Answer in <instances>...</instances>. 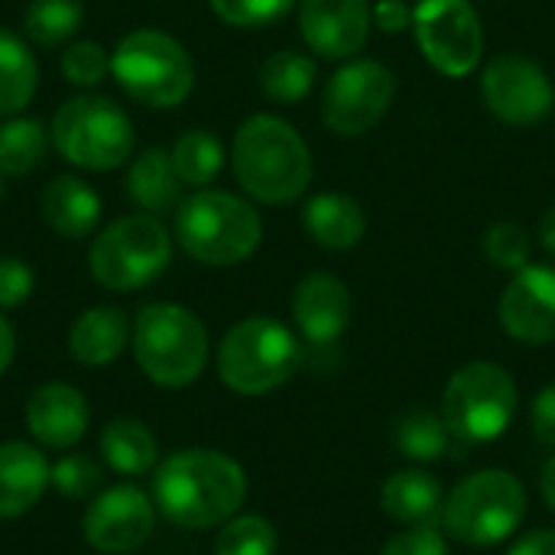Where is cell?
<instances>
[{"label": "cell", "mask_w": 555, "mask_h": 555, "mask_svg": "<svg viewBox=\"0 0 555 555\" xmlns=\"http://www.w3.org/2000/svg\"><path fill=\"white\" fill-rule=\"evenodd\" d=\"M237 185L263 205H289L312 182V153L302 133L273 114L247 117L231 146Z\"/></svg>", "instance_id": "2"}, {"label": "cell", "mask_w": 555, "mask_h": 555, "mask_svg": "<svg viewBox=\"0 0 555 555\" xmlns=\"http://www.w3.org/2000/svg\"><path fill=\"white\" fill-rule=\"evenodd\" d=\"M49 462L36 446L3 442L0 446V520L23 517L39 504L49 488Z\"/></svg>", "instance_id": "19"}, {"label": "cell", "mask_w": 555, "mask_h": 555, "mask_svg": "<svg viewBox=\"0 0 555 555\" xmlns=\"http://www.w3.org/2000/svg\"><path fill=\"white\" fill-rule=\"evenodd\" d=\"M13 351H16V335H13V325L0 315V374L10 367L13 361Z\"/></svg>", "instance_id": "42"}, {"label": "cell", "mask_w": 555, "mask_h": 555, "mask_svg": "<svg viewBox=\"0 0 555 555\" xmlns=\"http://www.w3.org/2000/svg\"><path fill=\"white\" fill-rule=\"evenodd\" d=\"M49 137L36 117H13L0 124V176H26L46 156Z\"/></svg>", "instance_id": "29"}, {"label": "cell", "mask_w": 555, "mask_h": 555, "mask_svg": "<svg viewBox=\"0 0 555 555\" xmlns=\"http://www.w3.org/2000/svg\"><path fill=\"white\" fill-rule=\"evenodd\" d=\"M530 426H533V433H537V439L543 446L555 449V384H550L546 390H540V397L533 400Z\"/></svg>", "instance_id": "39"}, {"label": "cell", "mask_w": 555, "mask_h": 555, "mask_svg": "<svg viewBox=\"0 0 555 555\" xmlns=\"http://www.w3.org/2000/svg\"><path fill=\"white\" fill-rule=\"evenodd\" d=\"M215 555H276V527L254 514L231 517L215 540Z\"/></svg>", "instance_id": "32"}, {"label": "cell", "mask_w": 555, "mask_h": 555, "mask_svg": "<svg viewBox=\"0 0 555 555\" xmlns=\"http://www.w3.org/2000/svg\"><path fill=\"white\" fill-rule=\"evenodd\" d=\"M208 3L218 20H224L228 26H237V29L267 26L296 7V0H208Z\"/></svg>", "instance_id": "34"}, {"label": "cell", "mask_w": 555, "mask_h": 555, "mask_svg": "<svg viewBox=\"0 0 555 555\" xmlns=\"http://www.w3.org/2000/svg\"><path fill=\"white\" fill-rule=\"evenodd\" d=\"M127 338H130L127 312L117 306H94L75 319L68 332V351L85 367H104L124 354Z\"/></svg>", "instance_id": "20"}, {"label": "cell", "mask_w": 555, "mask_h": 555, "mask_svg": "<svg viewBox=\"0 0 555 555\" xmlns=\"http://www.w3.org/2000/svg\"><path fill=\"white\" fill-rule=\"evenodd\" d=\"M26 426L46 449H72L88 429V403L68 384H42L26 403Z\"/></svg>", "instance_id": "18"}, {"label": "cell", "mask_w": 555, "mask_h": 555, "mask_svg": "<svg viewBox=\"0 0 555 555\" xmlns=\"http://www.w3.org/2000/svg\"><path fill=\"white\" fill-rule=\"evenodd\" d=\"M33 270L16 257H0V309H16L33 293Z\"/></svg>", "instance_id": "37"}, {"label": "cell", "mask_w": 555, "mask_h": 555, "mask_svg": "<svg viewBox=\"0 0 555 555\" xmlns=\"http://www.w3.org/2000/svg\"><path fill=\"white\" fill-rule=\"evenodd\" d=\"M527 517V491L517 475L485 468L455 485L442 504V527L465 546H498Z\"/></svg>", "instance_id": "7"}, {"label": "cell", "mask_w": 555, "mask_h": 555, "mask_svg": "<svg viewBox=\"0 0 555 555\" xmlns=\"http://www.w3.org/2000/svg\"><path fill=\"white\" fill-rule=\"evenodd\" d=\"M397 78L384 62L354 59L341 65L322 91V120L338 137H361L374 130L390 111Z\"/></svg>", "instance_id": "12"}, {"label": "cell", "mask_w": 555, "mask_h": 555, "mask_svg": "<svg viewBox=\"0 0 555 555\" xmlns=\"http://www.w3.org/2000/svg\"><path fill=\"white\" fill-rule=\"evenodd\" d=\"M553 114H555V101H553Z\"/></svg>", "instance_id": "46"}, {"label": "cell", "mask_w": 555, "mask_h": 555, "mask_svg": "<svg viewBox=\"0 0 555 555\" xmlns=\"http://www.w3.org/2000/svg\"><path fill=\"white\" fill-rule=\"evenodd\" d=\"M172 166L182 179V185L192 189H205L208 182H215V176L224 166V146L215 133L208 130H185L176 146H172Z\"/></svg>", "instance_id": "28"}, {"label": "cell", "mask_w": 555, "mask_h": 555, "mask_svg": "<svg viewBox=\"0 0 555 555\" xmlns=\"http://www.w3.org/2000/svg\"><path fill=\"white\" fill-rule=\"evenodd\" d=\"M111 75L146 107H176L195 88V65L179 39L159 29H133L111 52Z\"/></svg>", "instance_id": "5"}, {"label": "cell", "mask_w": 555, "mask_h": 555, "mask_svg": "<svg viewBox=\"0 0 555 555\" xmlns=\"http://www.w3.org/2000/svg\"><path fill=\"white\" fill-rule=\"evenodd\" d=\"M481 94L488 111L511 127H530L553 114L555 94L550 75L540 68V62L520 52H504L485 65Z\"/></svg>", "instance_id": "13"}, {"label": "cell", "mask_w": 555, "mask_h": 555, "mask_svg": "<svg viewBox=\"0 0 555 555\" xmlns=\"http://www.w3.org/2000/svg\"><path fill=\"white\" fill-rule=\"evenodd\" d=\"M449 439H455L442 416L429 410H410L397 420L393 442L410 462H439L449 452Z\"/></svg>", "instance_id": "30"}, {"label": "cell", "mask_w": 555, "mask_h": 555, "mask_svg": "<svg viewBox=\"0 0 555 555\" xmlns=\"http://www.w3.org/2000/svg\"><path fill=\"white\" fill-rule=\"evenodd\" d=\"M540 491H543V501L550 504V511H555V455L543 465V475H540Z\"/></svg>", "instance_id": "43"}, {"label": "cell", "mask_w": 555, "mask_h": 555, "mask_svg": "<svg viewBox=\"0 0 555 555\" xmlns=\"http://www.w3.org/2000/svg\"><path fill=\"white\" fill-rule=\"evenodd\" d=\"M540 241H543V247L555 254V205L543 215V221H540Z\"/></svg>", "instance_id": "44"}, {"label": "cell", "mask_w": 555, "mask_h": 555, "mask_svg": "<svg viewBox=\"0 0 555 555\" xmlns=\"http://www.w3.org/2000/svg\"><path fill=\"white\" fill-rule=\"evenodd\" d=\"M367 0H299V29L306 46L322 59H351L371 36Z\"/></svg>", "instance_id": "16"}, {"label": "cell", "mask_w": 555, "mask_h": 555, "mask_svg": "<svg viewBox=\"0 0 555 555\" xmlns=\"http://www.w3.org/2000/svg\"><path fill=\"white\" fill-rule=\"evenodd\" d=\"M36 81L39 68L29 46L16 33L0 26V114H20L33 101Z\"/></svg>", "instance_id": "26"}, {"label": "cell", "mask_w": 555, "mask_h": 555, "mask_svg": "<svg viewBox=\"0 0 555 555\" xmlns=\"http://www.w3.org/2000/svg\"><path fill=\"white\" fill-rule=\"evenodd\" d=\"M374 23L384 33H400L403 26H413V10H406L400 0H380L374 7Z\"/></svg>", "instance_id": "40"}, {"label": "cell", "mask_w": 555, "mask_h": 555, "mask_svg": "<svg viewBox=\"0 0 555 555\" xmlns=\"http://www.w3.org/2000/svg\"><path fill=\"white\" fill-rule=\"evenodd\" d=\"M42 218L59 237L78 241L85 234H94L101 221V198L85 179L59 176L42 192Z\"/></svg>", "instance_id": "21"}, {"label": "cell", "mask_w": 555, "mask_h": 555, "mask_svg": "<svg viewBox=\"0 0 555 555\" xmlns=\"http://www.w3.org/2000/svg\"><path fill=\"white\" fill-rule=\"evenodd\" d=\"M81 20H85L81 0H29L23 13V33L36 46L49 49L68 42L81 26Z\"/></svg>", "instance_id": "31"}, {"label": "cell", "mask_w": 555, "mask_h": 555, "mask_svg": "<svg viewBox=\"0 0 555 555\" xmlns=\"http://www.w3.org/2000/svg\"><path fill=\"white\" fill-rule=\"evenodd\" d=\"M481 250L491 260V267H498V270L520 273L524 267H530V234L520 224H514V221L491 224L485 231Z\"/></svg>", "instance_id": "33"}, {"label": "cell", "mask_w": 555, "mask_h": 555, "mask_svg": "<svg viewBox=\"0 0 555 555\" xmlns=\"http://www.w3.org/2000/svg\"><path fill=\"white\" fill-rule=\"evenodd\" d=\"M52 143L65 163L88 172H107L130 159L133 124L111 98L81 94L55 111Z\"/></svg>", "instance_id": "8"}, {"label": "cell", "mask_w": 555, "mask_h": 555, "mask_svg": "<svg viewBox=\"0 0 555 555\" xmlns=\"http://www.w3.org/2000/svg\"><path fill=\"white\" fill-rule=\"evenodd\" d=\"M293 319L312 348H328L351 322V293L335 273H309L293 293Z\"/></svg>", "instance_id": "17"}, {"label": "cell", "mask_w": 555, "mask_h": 555, "mask_svg": "<svg viewBox=\"0 0 555 555\" xmlns=\"http://www.w3.org/2000/svg\"><path fill=\"white\" fill-rule=\"evenodd\" d=\"M101 455L117 475L140 478L156 465V439L140 420H114L101 433Z\"/></svg>", "instance_id": "25"}, {"label": "cell", "mask_w": 555, "mask_h": 555, "mask_svg": "<svg viewBox=\"0 0 555 555\" xmlns=\"http://www.w3.org/2000/svg\"><path fill=\"white\" fill-rule=\"evenodd\" d=\"M507 555H555V530H537L517 540Z\"/></svg>", "instance_id": "41"}, {"label": "cell", "mask_w": 555, "mask_h": 555, "mask_svg": "<svg viewBox=\"0 0 555 555\" xmlns=\"http://www.w3.org/2000/svg\"><path fill=\"white\" fill-rule=\"evenodd\" d=\"M302 364L296 335L267 315L237 322L218 348V374L224 387L244 397H260L283 387Z\"/></svg>", "instance_id": "6"}, {"label": "cell", "mask_w": 555, "mask_h": 555, "mask_svg": "<svg viewBox=\"0 0 555 555\" xmlns=\"http://www.w3.org/2000/svg\"><path fill=\"white\" fill-rule=\"evenodd\" d=\"M133 354L153 384L189 387L208 364V332L192 309L150 302L133 322Z\"/></svg>", "instance_id": "4"}, {"label": "cell", "mask_w": 555, "mask_h": 555, "mask_svg": "<svg viewBox=\"0 0 555 555\" xmlns=\"http://www.w3.org/2000/svg\"><path fill=\"white\" fill-rule=\"evenodd\" d=\"M156 527L153 501L137 485H114L101 491L85 514V540L104 555L140 550Z\"/></svg>", "instance_id": "14"}, {"label": "cell", "mask_w": 555, "mask_h": 555, "mask_svg": "<svg viewBox=\"0 0 555 555\" xmlns=\"http://www.w3.org/2000/svg\"><path fill=\"white\" fill-rule=\"evenodd\" d=\"M413 33L426 62L449 78H465L481 62L485 29L472 0H420Z\"/></svg>", "instance_id": "11"}, {"label": "cell", "mask_w": 555, "mask_h": 555, "mask_svg": "<svg viewBox=\"0 0 555 555\" xmlns=\"http://www.w3.org/2000/svg\"><path fill=\"white\" fill-rule=\"evenodd\" d=\"M172 260V237L153 215H127L107 224L91 250L88 267L91 276L114 293L143 289L163 276Z\"/></svg>", "instance_id": "9"}, {"label": "cell", "mask_w": 555, "mask_h": 555, "mask_svg": "<svg viewBox=\"0 0 555 555\" xmlns=\"http://www.w3.org/2000/svg\"><path fill=\"white\" fill-rule=\"evenodd\" d=\"M260 88L280 104H296L315 88V62L296 49H280L260 65Z\"/></svg>", "instance_id": "27"}, {"label": "cell", "mask_w": 555, "mask_h": 555, "mask_svg": "<svg viewBox=\"0 0 555 555\" xmlns=\"http://www.w3.org/2000/svg\"><path fill=\"white\" fill-rule=\"evenodd\" d=\"M156 507L185 530L224 527L247 501L244 468L215 449L172 452L153 478Z\"/></svg>", "instance_id": "1"}, {"label": "cell", "mask_w": 555, "mask_h": 555, "mask_svg": "<svg viewBox=\"0 0 555 555\" xmlns=\"http://www.w3.org/2000/svg\"><path fill=\"white\" fill-rule=\"evenodd\" d=\"M107 72H111V59H107V52H104L98 42H91V39L72 42V46L62 52V75H65V81H72V85H78V88L98 85Z\"/></svg>", "instance_id": "35"}, {"label": "cell", "mask_w": 555, "mask_h": 555, "mask_svg": "<svg viewBox=\"0 0 555 555\" xmlns=\"http://www.w3.org/2000/svg\"><path fill=\"white\" fill-rule=\"evenodd\" d=\"M380 555H449V546L436 527H410L406 533H397Z\"/></svg>", "instance_id": "38"}, {"label": "cell", "mask_w": 555, "mask_h": 555, "mask_svg": "<svg viewBox=\"0 0 555 555\" xmlns=\"http://www.w3.org/2000/svg\"><path fill=\"white\" fill-rule=\"evenodd\" d=\"M302 228L325 250H351L361 244L367 231V218L351 195L322 192L309 198V205L302 208Z\"/></svg>", "instance_id": "22"}, {"label": "cell", "mask_w": 555, "mask_h": 555, "mask_svg": "<svg viewBox=\"0 0 555 555\" xmlns=\"http://www.w3.org/2000/svg\"><path fill=\"white\" fill-rule=\"evenodd\" d=\"M3 195H7V185H3V176H0V202H3Z\"/></svg>", "instance_id": "45"}, {"label": "cell", "mask_w": 555, "mask_h": 555, "mask_svg": "<svg viewBox=\"0 0 555 555\" xmlns=\"http://www.w3.org/2000/svg\"><path fill=\"white\" fill-rule=\"evenodd\" d=\"M176 237L192 260L208 267H234L260 247L263 221L241 195L202 189L179 205Z\"/></svg>", "instance_id": "3"}, {"label": "cell", "mask_w": 555, "mask_h": 555, "mask_svg": "<svg viewBox=\"0 0 555 555\" xmlns=\"http://www.w3.org/2000/svg\"><path fill=\"white\" fill-rule=\"evenodd\" d=\"M380 504L387 517L406 527H433L442 517V488L439 478L420 468L397 472L384 481Z\"/></svg>", "instance_id": "23"}, {"label": "cell", "mask_w": 555, "mask_h": 555, "mask_svg": "<svg viewBox=\"0 0 555 555\" xmlns=\"http://www.w3.org/2000/svg\"><path fill=\"white\" fill-rule=\"evenodd\" d=\"M501 325L524 345L555 341V267L530 263L514 273L498 306Z\"/></svg>", "instance_id": "15"}, {"label": "cell", "mask_w": 555, "mask_h": 555, "mask_svg": "<svg viewBox=\"0 0 555 555\" xmlns=\"http://www.w3.org/2000/svg\"><path fill=\"white\" fill-rule=\"evenodd\" d=\"M49 485L65 498H88L101 485V465L91 455H65L52 465Z\"/></svg>", "instance_id": "36"}, {"label": "cell", "mask_w": 555, "mask_h": 555, "mask_svg": "<svg viewBox=\"0 0 555 555\" xmlns=\"http://www.w3.org/2000/svg\"><path fill=\"white\" fill-rule=\"evenodd\" d=\"M517 413L514 377L491 364L475 361L459 367L442 390V420L449 433L468 446L494 442L507 433Z\"/></svg>", "instance_id": "10"}, {"label": "cell", "mask_w": 555, "mask_h": 555, "mask_svg": "<svg viewBox=\"0 0 555 555\" xmlns=\"http://www.w3.org/2000/svg\"><path fill=\"white\" fill-rule=\"evenodd\" d=\"M179 185H182V179L172 166V156L159 146L133 156V163L127 169V195L146 215H163V211L176 208Z\"/></svg>", "instance_id": "24"}]
</instances>
